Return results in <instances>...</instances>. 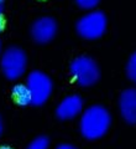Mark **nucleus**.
<instances>
[{"label":"nucleus","instance_id":"f257e3e1","mask_svg":"<svg viewBox=\"0 0 136 149\" xmlns=\"http://www.w3.org/2000/svg\"><path fill=\"white\" fill-rule=\"evenodd\" d=\"M111 117L104 107L92 106L86 109L81 118V133L89 141L101 138L108 132Z\"/></svg>","mask_w":136,"mask_h":149},{"label":"nucleus","instance_id":"f03ea898","mask_svg":"<svg viewBox=\"0 0 136 149\" xmlns=\"http://www.w3.org/2000/svg\"><path fill=\"white\" fill-rule=\"evenodd\" d=\"M71 74L81 86H92L99 80L100 71L95 61L88 56H79L71 63Z\"/></svg>","mask_w":136,"mask_h":149},{"label":"nucleus","instance_id":"7ed1b4c3","mask_svg":"<svg viewBox=\"0 0 136 149\" xmlns=\"http://www.w3.org/2000/svg\"><path fill=\"white\" fill-rule=\"evenodd\" d=\"M1 70L9 80H16L24 74L27 65L25 52L19 47H9L1 56Z\"/></svg>","mask_w":136,"mask_h":149},{"label":"nucleus","instance_id":"20e7f679","mask_svg":"<svg viewBox=\"0 0 136 149\" xmlns=\"http://www.w3.org/2000/svg\"><path fill=\"white\" fill-rule=\"evenodd\" d=\"M106 17L101 11H90L77 22V31L87 40H95L105 32Z\"/></svg>","mask_w":136,"mask_h":149},{"label":"nucleus","instance_id":"39448f33","mask_svg":"<svg viewBox=\"0 0 136 149\" xmlns=\"http://www.w3.org/2000/svg\"><path fill=\"white\" fill-rule=\"evenodd\" d=\"M27 87L31 92L32 104H43L52 92V81L46 73L41 71H32L27 77Z\"/></svg>","mask_w":136,"mask_h":149},{"label":"nucleus","instance_id":"423d86ee","mask_svg":"<svg viewBox=\"0 0 136 149\" xmlns=\"http://www.w3.org/2000/svg\"><path fill=\"white\" fill-rule=\"evenodd\" d=\"M57 22L52 17H41L34 22L31 27V35L36 42L46 44L56 36Z\"/></svg>","mask_w":136,"mask_h":149},{"label":"nucleus","instance_id":"0eeeda50","mask_svg":"<svg viewBox=\"0 0 136 149\" xmlns=\"http://www.w3.org/2000/svg\"><path fill=\"white\" fill-rule=\"evenodd\" d=\"M82 109H83L82 98L77 95H72L66 97L58 104L57 109H56V116L62 120H68L76 118L82 112Z\"/></svg>","mask_w":136,"mask_h":149},{"label":"nucleus","instance_id":"6e6552de","mask_svg":"<svg viewBox=\"0 0 136 149\" xmlns=\"http://www.w3.org/2000/svg\"><path fill=\"white\" fill-rule=\"evenodd\" d=\"M120 112L123 118L130 124H136V90L129 88L120 96Z\"/></svg>","mask_w":136,"mask_h":149},{"label":"nucleus","instance_id":"1a4fd4ad","mask_svg":"<svg viewBox=\"0 0 136 149\" xmlns=\"http://www.w3.org/2000/svg\"><path fill=\"white\" fill-rule=\"evenodd\" d=\"M12 96L19 106L25 107V106L32 104L31 92L29 90V87H27V85H22V83L15 85L12 87Z\"/></svg>","mask_w":136,"mask_h":149},{"label":"nucleus","instance_id":"9d476101","mask_svg":"<svg viewBox=\"0 0 136 149\" xmlns=\"http://www.w3.org/2000/svg\"><path fill=\"white\" fill-rule=\"evenodd\" d=\"M48 144H50L48 138L41 136V137H37L36 139H34L26 149H47Z\"/></svg>","mask_w":136,"mask_h":149},{"label":"nucleus","instance_id":"9b49d317","mask_svg":"<svg viewBox=\"0 0 136 149\" xmlns=\"http://www.w3.org/2000/svg\"><path fill=\"white\" fill-rule=\"evenodd\" d=\"M126 73H128L130 80L136 83V52L131 55L128 66H126Z\"/></svg>","mask_w":136,"mask_h":149},{"label":"nucleus","instance_id":"f8f14e48","mask_svg":"<svg viewBox=\"0 0 136 149\" xmlns=\"http://www.w3.org/2000/svg\"><path fill=\"white\" fill-rule=\"evenodd\" d=\"M77 4L82 9H86V10H92L94 9L98 4H99L100 0H76Z\"/></svg>","mask_w":136,"mask_h":149},{"label":"nucleus","instance_id":"ddd939ff","mask_svg":"<svg viewBox=\"0 0 136 149\" xmlns=\"http://www.w3.org/2000/svg\"><path fill=\"white\" fill-rule=\"evenodd\" d=\"M57 149H77V148L71 146V144H61V146L57 147Z\"/></svg>","mask_w":136,"mask_h":149},{"label":"nucleus","instance_id":"4468645a","mask_svg":"<svg viewBox=\"0 0 136 149\" xmlns=\"http://www.w3.org/2000/svg\"><path fill=\"white\" fill-rule=\"evenodd\" d=\"M4 27V20H3V8L0 5V31L3 30Z\"/></svg>","mask_w":136,"mask_h":149},{"label":"nucleus","instance_id":"2eb2a0df","mask_svg":"<svg viewBox=\"0 0 136 149\" xmlns=\"http://www.w3.org/2000/svg\"><path fill=\"white\" fill-rule=\"evenodd\" d=\"M1 132H3V120L0 118V134H1Z\"/></svg>","mask_w":136,"mask_h":149},{"label":"nucleus","instance_id":"dca6fc26","mask_svg":"<svg viewBox=\"0 0 136 149\" xmlns=\"http://www.w3.org/2000/svg\"><path fill=\"white\" fill-rule=\"evenodd\" d=\"M0 149H12L10 147H6V146H4V147H0Z\"/></svg>","mask_w":136,"mask_h":149},{"label":"nucleus","instance_id":"f3484780","mask_svg":"<svg viewBox=\"0 0 136 149\" xmlns=\"http://www.w3.org/2000/svg\"><path fill=\"white\" fill-rule=\"evenodd\" d=\"M0 52H1V41H0Z\"/></svg>","mask_w":136,"mask_h":149},{"label":"nucleus","instance_id":"a211bd4d","mask_svg":"<svg viewBox=\"0 0 136 149\" xmlns=\"http://www.w3.org/2000/svg\"><path fill=\"white\" fill-rule=\"evenodd\" d=\"M4 3V0H0V5H1V4Z\"/></svg>","mask_w":136,"mask_h":149}]
</instances>
